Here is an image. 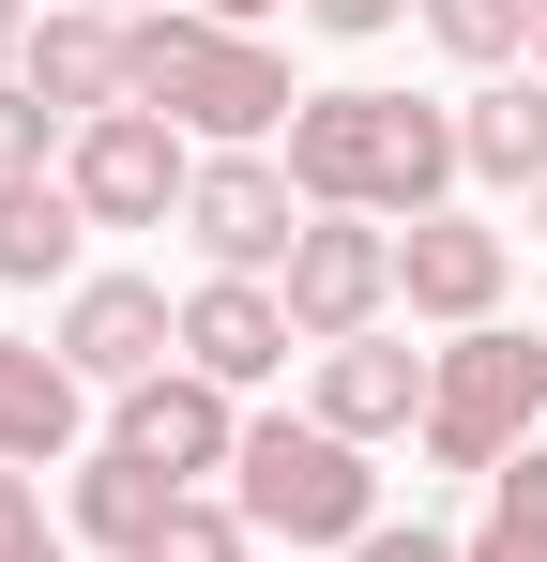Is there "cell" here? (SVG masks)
Listing matches in <instances>:
<instances>
[{
  "instance_id": "14",
  "label": "cell",
  "mask_w": 547,
  "mask_h": 562,
  "mask_svg": "<svg viewBox=\"0 0 547 562\" xmlns=\"http://www.w3.org/2000/svg\"><path fill=\"white\" fill-rule=\"evenodd\" d=\"M77 426H91V380L46 350V335H0V471H46V457H77Z\"/></svg>"
},
{
  "instance_id": "17",
  "label": "cell",
  "mask_w": 547,
  "mask_h": 562,
  "mask_svg": "<svg viewBox=\"0 0 547 562\" xmlns=\"http://www.w3.org/2000/svg\"><path fill=\"white\" fill-rule=\"evenodd\" d=\"M456 153H471V183L533 198L547 183V77H487V92L456 106Z\"/></svg>"
},
{
  "instance_id": "26",
  "label": "cell",
  "mask_w": 547,
  "mask_h": 562,
  "mask_svg": "<svg viewBox=\"0 0 547 562\" xmlns=\"http://www.w3.org/2000/svg\"><path fill=\"white\" fill-rule=\"evenodd\" d=\"M198 15H228V31H259V15H289V0H198Z\"/></svg>"
},
{
  "instance_id": "1",
  "label": "cell",
  "mask_w": 547,
  "mask_h": 562,
  "mask_svg": "<svg viewBox=\"0 0 547 562\" xmlns=\"http://www.w3.org/2000/svg\"><path fill=\"white\" fill-rule=\"evenodd\" d=\"M274 153H289L304 213H380V228H426V213H456V183H471L456 106H426V92H304V122H289Z\"/></svg>"
},
{
  "instance_id": "19",
  "label": "cell",
  "mask_w": 547,
  "mask_h": 562,
  "mask_svg": "<svg viewBox=\"0 0 547 562\" xmlns=\"http://www.w3.org/2000/svg\"><path fill=\"white\" fill-rule=\"evenodd\" d=\"M411 31L442 61H471V77H517L533 61V0H411Z\"/></svg>"
},
{
  "instance_id": "11",
  "label": "cell",
  "mask_w": 547,
  "mask_h": 562,
  "mask_svg": "<svg viewBox=\"0 0 547 562\" xmlns=\"http://www.w3.org/2000/svg\"><path fill=\"white\" fill-rule=\"evenodd\" d=\"M15 92L46 106L62 137H77V122H107V106H137V77H122V15L46 0V15H31V61H15Z\"/></svg>"
},
{
  "instance_id": "10",
  "label": "cell",
  "mask_w": 547,
  "mask_h": 562,
  "mask_svg": "<svg viewBox=\"0 0 547 562\" xmlns=\"http://www.w3.org/2000/svg\"><path fill=\"white\" fill-rule=\"evenodd\" d=\"M502 274H517V244H502L487 213H426V228H395V304L442 319V335H487V319H502Z\"/></svg>"
},
{
  "instance_id": "18",
  "label": "cell",
  "mask_w": 547,
  "mask_h": 562,
  "mask_svg": "<svg viewBox=\"0 0 547 562\" xmlns=\"http://www.w3.org/2000/svg\"><path fill=\"white\" fill-rule=\"evenodd\" d=\"M456 562H547V441L487 471V517L456 532Z\"/></svg>"
},
{
  "instance_id": "8",
  "label": "cell",
  "mask_w": 547,
  "mask_h": 562,
  "mask_svg": "<svg viewBox=\"0 0 547 562\" xmlns=\"http://www.w3.org/2000/svg\"><path fill=\"white\" fill-rule=\"evenodd\" d=\"M46 350H62L91 395H137V380L182 366V304H168L153 274H77V289H62V319H46Z\"/></svg>"
},
{
  "instance_id": "23",
  "label": "cell",
  "mask_w": 547,
  "mask_h": 562,
  "mask_svg": "<svg viewBox=\"0 0 547 562\" xmlns=\"http://www.w3.org/2000/svg\"><path fill=\"white\" fill-rule=\"evenodd\" d=\"M304 31H335V46H380V31H411V0H289Z\"/></svg>"
},
{
  "instance_id": "9",
  "label": "cell",
  "mask_w": 547,
  "mask_h": 562,
  "mask_svg": "<svg viewBox=\"0 0 547 562\" xmlns=\"http://www.w3.org/2000/svg\"><path fill=\"white\" fill-rule=\"evenodd\" d=\"M107 441L153 457L168 486H228V457H244V395L198 380V366H168V380H137V395H107Z\"/></svg>"
},
{
  "instance_id": "20",
  "label": "cell",
  "mask_w": 547,
  "mask_h": 562,
  "mask_svg": "<svg viewBox=\"0 0 547 562\" xmlns=\"http://www.w3.org/2000/svg\"><path fill=\"white\" fill-rule=\"evenodd\" d=\"M137 562H259V532H244L228 486H198V502H168V532H153Z\"/></svg>"
},
{
  "instance_id": "27",
  "label": "cell",
  "mask_w": 547,
  "mask_h": 562,
  "mask_svg": "<svg viewBox=\"0 0 547 562\" xmlns=\"http://www.w3.org/2000/svg\"><path fill=\"white\" fill-rule=\"evenodd\" d=\"M91 15H122V31H137V15H168V0H91Z\"/></svg>"
},
{
  "instance_id": "7",
  "label": "cell",
  "mask_w": 547,
  "mask_h": 562,
  "mask_svg": "<svg viewBox=\"0 0 547 562\" xmlns=\"http://www.w3.org/2000/svg\"><path fill=\"white\" fill-rule=\"evenodd\" d=\"M182 244H198V274H289V244H304V183H289V153H198Z\"/></svg>"
},
{
  "instance_id": "28",
  "label": "cell",
  "mask_w": 547,
  "mask_h": 562,
  "mask_svg": "<svg viewBox=\"0 0 547 562\" xmlns=\"http://www.w3.org/2000/svg\"><path fill=\"white\" fill-rule=\"evenodd\" d=\"M533 244H547V183H533Z\"/></svg>"
},
{
  "instance_id": "6",
  "label": "cell",
  "mask_w": 547,
  "mask_h": 562,
  "mask_svg": "<svg viewBox=\"0 0 547 562\" xmlns=\"http://www.w3.org/2000/svg\"><path fill=\"white\" fill-rule=\"evenodd\" d=\"M274 304H289V335H304V350L380 335V319H395V228H380V213H304V244H289Z\"/></svg>"
},
{
  "instance_id": "24",
  "label": "cell",
  "mask_w": 547,
  "mask_h": 562,
  "mask_svg": "<svg viewBox=\"0 0 547 562\" xmlns=\"http://www.w3.org/2000/svg\"><path fill=\"white\" fill-rule=\"evenodd\" d=\"M350 562H456V532H426V517H380Z\"/></svg>"
},
{
  "instance_id": "29",
  "label": "cell",
  "mask_w": 547,
  "mask_h": 562,
  "mask_svg": "<svg viewBox=\"0 0 547 562\" xmlns=\"http://www.w3.org/2000/svg\"><path fill=\"white\" fill-rule=\"evenodd\" d=\"M533 77H547V31H533Z\"/></svg>"
},
{
  "instance_id": "12",
  "label": "cell",
  "mask_w": 547,
  "mask_h": 562,
  "mask_svg": "<svg viewBox=\"0 0 547 562\" xmlns=\"http://www.w3.org/2000/svg\"><path fill=\"white\" fill-rule=\"evenodd\" d=\"M426 380H442V350H411V335H335L304 411H320L335 441H411V426H426Z\"/></svg>"
},
{
  "instance_id": "30",
  "label": "cell",
  "mask_w": 547,
  "mask_h": 562,
  "mask_svg": "<svg viewBox=\"0 0 547 562\" xmlns=\"http://www.w3.org/2000/svg\"><path fill=\"white\" fill-rule=\"evenodd\" d=\"M533 31H547V0H533Z\"/></svg>"
},
{
  "instance_id": "16",
  "label": "cell",
  "mask_w": 547,
  "mask_h": 562,
  "mask_svg": "<svg viewBox=\"0 0 547 562\" xmlns=\"http://www.w3.org/2000/svg\"><path fill=\"white\" fill-rule=\"evenodd\" d=\"M77 244H91V213H77L62 168L0 183V289H77Z\"/></svg>"
},
{
  "instance_id": "13",
  "label": "cell",
  "mask_w": 547,
  "mask_h": 562,
  "mask_svg": "<svg viewBox=\"0 0 547 562\" xmlns=\"http://www.w3.org/2000/svg\"><path fill=\"white\" fill-rule=\"evenodd\" d=\"M304 335H289V304H274V274H198L182 289V366L228 380V395H259L274 366H289Z\"/></svg>"
},
{
  "instance_id": "25",
  "label": "cell",
  "mask_w": 547,
  "mask_h": 562,
  "mask_svg": "<svg viewBox=\"0 0 547 562\" xmlns=\"http://www.w3.org/2000/svg\"><path fill=\"white\" fill-rule=\"evenodd\" d=\"M31 15H46V0H0V77L31 61Z\"/></svg>"
},
{
  "instance_id": "21",
  "label": "cell",
  "mask_w": 547,
  "mask_h": 562,
  "mask_svg": "<svg viewBox=\"0 0 547 562\" xmlns=\"http://www.w3.org/2000/svg\"><path fill=\"white\" fill-rule=\"evenodd\" d=\"M0 562H77V532L46 517V486H31V471H0Z\"/></svg>"
},
{
  "instance_id": "22",
  "label": "cell",
  "mask_w": 547,
  "mask_h": 562,
  "mask_svg": "<svg viewBox=\"0 0 547 562\" xmlns=\"http://www.w3.org/2000/svg\"><path fill=\"white\" fill-rule=\"evenodd\" d=\"M31 168H62V122H46V106L0 77V183H31Z\"/></svg>"
},
{
  "instance_id": "4",
  "label": "cell",
  "mask_w": 547,
  "mask_h": 562,
  "mask_svg": "<svg viewBox=\"0 0 547 562\" xmlns=\"http://www.w3.org/2000/svg\"><path fill=\"white\" fill-rule=\"evenodd\" d=\"M426 471H502L547 441V335H442V380H426Z\"/></svg>"
},
{
  "instance_id": "15",
  "label": "cell",
  "mask_w": 547,
  "mask_h": 562,
  "mask_svg": "<svg viewBox=\"0 0 547 562\" xmlns=\"http://www.w3.org/2000/svg\"><path fill=\"white\" fill-rule=\"evenodd\" d=\"M168 502H198V486H168V471L122 457V441H91L77 486H62V532H77V548H107V562H137L153 532H168Z\"/></svg>"
},
{
  "instance_id": "2",
  "label": "cell",
  "mask_w": 547,
  "mask_h": 562,
  "mask_svg": "<svg viewBox=\"0 0 547 562\" xmlns=\"http://www.w3.org/2000/svg\"><path fill=\"white\" fill-rule=\"evenodd\" d=\"M122 77H137V106H168L198 153H274V137L304 122L289 61H274L259 31L198 15V0H168V15H137V31H122Z\"/></svg>"
},
{
  "instance_id": "5",
  "label": "cell",
  "mask_w": 547,
  "mask_h": 562,
  "mask_svg": "<svg viewBox=\"0 0 547 562\" xmlns=\"http://www.w3.org/2000/svg\"><path fill=\"white\" fill-rule=\"evenodd\" d=\"M62 183H77L91 228H182V198H198V137H182L168 106H107L62 137Z\"/></svg>"
},
{
  "instance_id": "3",
  "label": "cell",
  "mask_w": 547,
  "mask_h": 562,
  "mask_svg": "<svg viewBox=\"0 0 547 562\" xmlns=\"http://www.w3.org/2000/svg\"><path fill=\"white\" fill-rule=\"evenodd\" d=\"M228 502H244V532L289 562H350L365 532H380V471H365V441H335L320 411H244V457H228Z\"/></svg>"
}]
</instances>
